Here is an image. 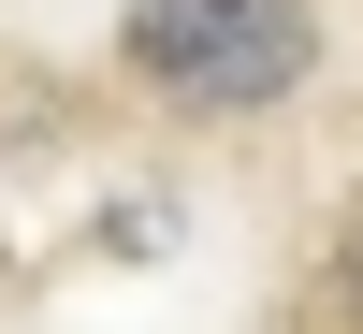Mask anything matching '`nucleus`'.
Listing matches in <instances>:
<instances>
[{
	"mask_svg": "<svg viewBox=\"0 0 363 334\" xmlns=\"http://www.w3.org/2000/svg\"><path fill=\"white\" fill-rule=\"evenodd\" d=\"M116 44H131V73L160 87V102H189V116H262V102L306 87L320 15H306V0H131Z\"/></svg>",
	"mask_w": 363,
	"mask_h": 334,
	"instance_id": "nucleus-1",
	"label": "nucleus"
},
{
	"mask_svg": "<svg viewBox=\"0 0 363 334\" xmlns=\"http://www.w3.org/2000/svg\"><path fill=\"white\" fill-rule=\"evenodd\" d=\"M335 320L363 334V233H349V262H335Z\"/></svg>",
	"mask_w": 363,
	"mask_h": 334,
	"instance_id": "nucleus-2",
	"label": "nucleus"
}]
</instances>
